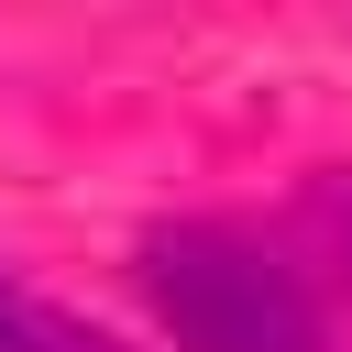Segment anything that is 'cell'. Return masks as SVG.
<instances>
[{"instance_id":"1","label":"cell","mask_w":352,"mask_h":352,"mask_svg":"<svg viewBox=\"0 0 352 352\" xmlns=\"http://www.w3.org/2000/svg\"><path fill=\"white\" fill-rule=\"evenodd\" d=\"M132 275H143V308H154V330L176 352H330L319 286L275 242H253L231 220H165V231H143Z\"/></svg>"},{"instance_id":"2","label":"cell","mask_w":352,"mask_h":352,"mask_svg":"<svg viewBox=\"0 0 352 352\" xmlns=\"http://www.w3.org/2000/svg\"><path fill=\"white\" fill-rule=\"evenodd\" d=\"M0 352H121V341L99 319H77V308H55V297H33V286L0 275Z\"/></svg>"},{"instance_id":"3","label":"cell","mask_w":352,"mask_h":352,"mask_svg":"<svg viewBox=\"0 0 352 352\" xmlns=\"http://www.w3.org/2000/svg\"><path fill=\"white\" fill-rule=\"evenodd\" d=\"M319 242H330V264L352 275V165H341V176L319 187Z\"/></svg>"}]
</instances>
